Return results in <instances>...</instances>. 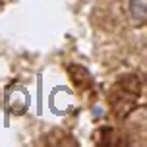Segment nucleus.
I'll use <instances>...</instances> for the list:
<instances>
[{
	"instance_id": "obj_2",
	"label": "nucleus",
	"mask_w": 147,
	"mask_h": 147,
	"mask_svg": "<svg viewBox=\"0 0 147 147\" xmlns=\"http://www.w3.org/2000/svg\"><path fill=\"white\" fill-rule=\"evenodd\" d=\"M130 14L136 23H145L147 18V0H132L130 2Z\"/></svg>"
},
{
	"instance_id": "obj_1",
	"label": "nucleus",
	"mask_w": 147,
	"mask_h": 147,
	"mask_svg": "<svg viewBox=\"0 0 147 147\" xmlns=\"http://www.w3.org/2000/svg\"><path fill=\"white\" fill-rule=\"evenodd\" d=\"M4 103H6V109H8L10 114L20 116V114H23V112L27 110V107H29V95H27L25 87L14 83V85H10V87L6 89Z\"/></svg>"
}]
</instances>
